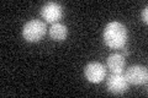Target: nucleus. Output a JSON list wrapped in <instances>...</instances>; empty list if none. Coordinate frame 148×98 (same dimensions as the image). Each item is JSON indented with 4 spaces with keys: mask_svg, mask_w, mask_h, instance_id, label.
I'll return each instance as SVG.
<instances>
[{
    "mask_svg": "<svg viewBox=\"0 0 148 98\" xmlns=\"http://www.w3.org/2000/svg\"><path fill=\"white\" fill-rule=\"evenodd\" d=\"M142 21L145 23L148 22V7L147 6L143 9V11H142Z\"/></svg>",
    "mask_w": 148,
    "mask_h": 98,
    "instance_id": "nucleus-9",
    "label": "nucleus"
},
{
    "mask_svg": "<svg viewBox=\"0 0 148 98\" xmlns=\"http://www.w3.org/2000/svg\"><path fill=\"white\" fill-rule=\"evenodd\" d=\"M103 38L105 44L112 49H121L126 44L127 41V30L121 22L112 21L106 25Z\"/></svg>",
    "mask_w": 148,
    "mask_h": 98,
    "instance_id": "nucleus-1",
    "label": "nucleus"
},
{
    "mask_svg": "<svg viewBox=\"0 0 148 98\" xmlns=\"http://www.w3.org/2000/svg\"><path fill=\"white\" fill-rule=\"evenodd\" d=\"M125 78L128 83L132 85H146L148 81V71L145 66H140V65H135L126 70L125 72Z\"/></svg>",
    "mask_w": 148,
    "mask_h": 98,
    "instance_id": "nucleus-3",
    "label": "nucleus"
},
{
    "mask_svg": "<svg viewBox=\"0 0 148 98\" xmlns=\"http://www.w3.org/2000/svg\"><path fill=\"white\" fill-rule=\"evenodd\" d=\"M106 86H108L109 92L114 93V95H123L128 88V82L121 74H112L108 78Z\"/></svg>",
    "mask_w": 148,
    "mask_h": 98,
    "instance_id": "nucleus-6",
    "label": "nucleus"
},
{
    "mask_svg": "<svg viewBox=\"0 0 148 98\" xmlns=\"http://www.w3.org/2000/svg\"><path fill=\"white\" fill-rule=\"evenodd\" d=\"M67 34H68V28L67 26L62 25V23H53L49 28V36L51 38L56 42H61L64 41L67 38Z\"/></svg>",
    "mask_w": 148,
    "mask_h": 98,
    "instance_id": "nucleus-8",
    "label": "nucleus"
},
{
    "mask_svg": "<svg viewBox=\"0 0 148 98\" xmlns=\"http://www.w3.org/2000/svg\"><path fill=\"white\" fill-rule=\"evenodd\" d=\"M108 68L110 69V71L112 74H122L126 62H125V57L120 53H114L106 60Z\"/></svg>",
    "mask_w": 148,
    "mask_h": 98,
    "instance_id": "nucleus-7",
    "label": "nucleus"
},
{
    "mask_svg": "<svg viewBox=\"0 0 148 98\" xmlns=\"http://www.w3.org/2000/svg\"><path fill=\"white\" fill-rule=\"evenodd\" d=\"M41 16L46 20V22L57 23V21L61 20L63 16V9L57 3H47L41 9Z\"/></svg>",
    "mask_w": 148,
    "mask_h": 98,
    "instance_id": "nucleus-5",
    "label": "nucleus"
},
{
    "mask_svg": "<svg viewBox=\"0 0 148 98\" xmlns=\"http://www.w3.org/2000/svg\"><path fill=\"white\" fill-rule=\"evenodd\" d=\"M46 23L41 20H30L22 28V37L30 43L41 41L46 34Z\"/></svg>",
    "mask_w": 148,
    "mask_h": 98,
    "instance_id": "nucleus-2",
    "label": "nucleus"
},
{
    "mask_svg": "<svg viewBox=\"0 0 148 98\" xmlns=\"http://www.w3.org/2000/svg\"><path fill=\"white\" fill-rule=\"evenodd\" d=\"M85 78L91 83H99L106 76V68L101 63L91 62L84 69Z\"/></svg>",
    "mask_w": 148,
    "mask_h": 98,
    "instance_id": "nucleus-4",
    "label": "nucleus"
}]
</instances>
